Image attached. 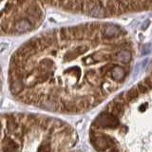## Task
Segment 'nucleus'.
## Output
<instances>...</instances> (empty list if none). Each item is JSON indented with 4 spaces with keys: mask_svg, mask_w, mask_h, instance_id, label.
<instances>
[{
    "mask_svg": "<svg viewBox=\"0 0 152 152\" xmlns=\"http://www.w3.org/2000/svg\"><path fill=\"white\" fill-rule=\"evenodd\" d=\"M133 46L103 27L63 29L35 37L13 54L11 94L21 104L63 115L89 112L119 91L132 70Z\"/></svg>",
    "mask_w": 152,
    "mask_h": 152,
    "instance_id": "1",
    "label": "nucleus"
},
{
    "mask_svg": "<svg viewBox=\"0 0 152 152\" xmlns=\"http://www.w3.org/2000/svg\"><path fill=\"white\" fill-rule=\"evenodd\" d=\"M151 78L118 94L91 122L89 143L96 152H151Z\"/></svg>",
    "mask_w": 152,
    "mask_h": 152,
    "instance_id": "2",
    "label": "nucleus"
},
{
    "mask_svg": "<svg viewBox=\"0 0 152 152\" xmlns=\"http://www.w3.org/2000/svg\"><path fill=\"white\" fill-rule=\"evenodd\" d=\"M75 128L56 117L30 112L0 114V152H83Z\"/></svg>",
    "mask_w": 152,
    "mask_h": 152,
    "instance_id": "3",
    "label": "nucleus"
},
{
    "mask_svg": "<svg viewBox=\"0 0 152 152\" xmlns=\"http://www.w3.org/2000/svg\"><path fill=\"white\" fill-rule=\"evenodd\" d=\"M32 29V24L29 19L27 18H20L14 22L13 25V32L14 33L22 34L30 32Z\"/></svg>",
    "mask_w": 152,
    "mask_h": 152,
    "instance_id": "4",
    "label": "nucleus"
},
{
    "mask_svg": "<svg viewBox=\"0 0 152 152\" xmlns=\"http://www.w3.org/2000/svg\"><path fill=\"white\" fill-rule=\"evenodd\" d=\"M89 13L93 17H103L106 15V11L102 5H93L89 10Z\"/></svg>",
    "mask_w": 152,
    "mask_h": 152,
    "instance_id": "5",
    "label": "nucleus"
},
{
    "mask_svg": "<svg viewBox=\"0 0 152 152\" xmlns=\"http://www.w3.org/2000/svg\"><path fill=\"white\" fill-rule=\"evenodd\" d=\"M2 89H3V79H2V73H1V68H0V95L2 92Z\"/></svg>",
    "mask_w": 152,
    "mask_h": 152,
    "instance_id": "6",
    "label": "nucleus"
}]
</instances>
